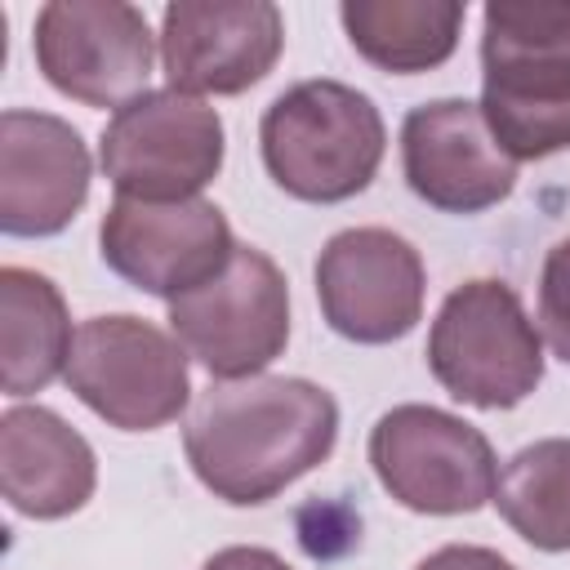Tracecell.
Instances as JSON below:
<instances>
[{"label":"cell","mask_w":570,"mask_h":570,"mask_svg":"<svg viewBox=\"0 0 570 570\" xmlns=\"http://www.w3.org/2000/svg\"><path fill=\"white\" fill-rule=\"evenodd\" d=\"M258 147L272 183L307 205L361 196L387 151V129L370 94L343 80H298L258 125Z\"/></svg>","instance_id":"3957f363"},{"label":"cell","mask_w":570,"mask_h":570,"mask_svg":"<svg viewBox=\"0 0 570 570\" xmlns=\"http://www.w3.org/2000/svg\"><path fill=\"white\" fill-rule=\"evenodd\" d=\"M428 370L463 405L512 410L543 383V334L508 281H463L428 330Z\"/></svg>","instance_id":"277c9868"},{"label":"cell","mask_w":570,"mask_h":570,"mask_svg":"<svg viewBox=\"0 0 570 570\" xmlns=\"http://www.w3.org/2000/svg\"><path fill=\"white\" fill-rule=\"evenodd\" d=\"M334 441V396L312 379L289 374L209 383L183 428V450L196 481L232 508L276 499L303 472L325 463Z\"/></svg>","instance_id":"6da1fadb"},{"label":"cell","mask_w":570,"mask_h":570,"mask_svg":"<svg viewBox=\"0 0 570 570\" xmlns=\"http://www.w3.org/2000/svg\"><path fill=\"white\" fill-rule=\"evenodd\" d=\"M414 570H517L508 557H499L494 548H476V543H450L436 548L432 557H423Z\"/></svg>","instance_id":"ffe728a7"},{"label":"cell","mask_w":570,"mask_h":570,"mask_svg":"<svg viewBox=\"0 0 570 570\" xmlns=\"http://www.w3.org/2000/svg\"><path fill=\"white\" fill-rule=\"evenodd\" d=\"M98 254L134 289L174 303L196 285L214 281L232 263L236 240L227 214L205 196L196 200L116 196L98 223Z\"/></svg>","instance_id":"30bf717a"},{"label":"cell","mask_w":570,"mask_h":570,"mask_svg":"<svg viewBox=\"0 0 570 570\" xmlns=\"http://www.w3.org/2000/svg\"><path fill=\"white\" fill-rule=\"evenodd\" d=\"M539 330L548 347L570 365V236L557 240L539 272Z\"/></svg>","instance_id":"d6986e66"},{"label":"cell","mask_w":570,"mask_h":570,"mask_svg":"<svg viewBox=\"0 0 570 570\" xmlns=\"http://www.w3.org/2000/svg\"><path fill=\"white\" fill-rule=\"evenodd\" d=\"M428 272L419 249L387 227H347L316 258V303L347 343H396L423 316Z\"/></svg>","instance_id":"8fae6325"},{"label":"cell","mask_w":570,"mask_h":570,"mask_svg":"<svg viewBox=\"0 0 570 570\" xmlns=\"http://www.w3.org/2000/svg\"><path fill=\"white\" fill-rule=\"evenodd\" d=\"M36 67L85 107H125L147 94L156 36L147 13L125 0H49L36 13Z\"/></svg>","instance_id":"9c48e42d"},{"label":"cell","mask_w":570,"mask_h":570,"mask_svg":"<svg viewBox=\"0 0 570 570\" xmlns=\"http://www.w3.org/2000/svg\"><path fill=\"white\" fill-rule=\"evenodd\" d=\"M370 468L410 512L459 517L494 499L499 459L481 428L436 405H392L370 428Z\"/></svg>","instance_id":"52a82bcc"},{"label":"cell","mask_w":570,"mask_h":570,"mask_svg":"<svg viewBox=\"0 0 570 570\" xmlns=\"http://www.w3.org/2000/svg\"><path fill=\"white\" fill-rule=\"evenodd\" d=\"M490 503L530 548L570 552V436H543L517 450Z\"/></svg>","instance_id":"ac0fdd59"},{"label":"cell","mask_w":570,"mask_h":570,"mask_svg":"<svg viewBox=\"0 0 570 570\" xmlns=\"http://www.w3.org/2000/svg\"><path fill=\"white\" fill-rule=\"evenodd\" d=\"M67 387L111 428L120 432H151L183 414L191 396L187 347L129 312L89 316L76 330Z\"/></svg>","instance_id":"8992f818"},{"label":"cell","mask_w":570,"mask_h":570,"mask_svg":"<svg viewBox=\"0 0 570 570\" xmlns=\"http://www.w3.org/2000/svg\"><path fill=\"white\" fill-rule=\"evenodd\" d=\"M481 116L512 160L570 151V0L485 4Z\"/></svg>","instance_id":"7a4b0ae2"},{"label":"cell","mask_w":570,"mask_h":570,"mask_svg":"<svg viewBox=\"0 0 570 570\" xmlns=\"http://www.w3.org/2000/svg\"><path fill=\"white\" fill-rule=\"evenodd\" d=\"M343 31L352 49L392 76L441 67L459 49L468 4L459 0H343Z\"/></svg>","instance_id":"e0dca14e"},{"label":"cell","mask_w":570,"mask_h":570,"mask_svg":"<svg viewBox=\"0 0 570 570\" xmlns=\"http://www.w3.org/2000/svg\"><path fill=\"white\" fill-rule=\"evenodd\" d=\"M94 178L80 129L49 111L0 116V232L58 236L85 205Z\"/></svg>","instance_id":"5bb4252c"},{"label":"cell","mask_w":570,"mask_h":570,"mask_svg":"<svg viewBox=\"0 0 570 570\" xmlns=\"http://www.w3.org/2000/svg\"><path fill=\"white\" fill-rule=\"evenodd\" d=\"M98 485L94 445L45 405H9L0 414V494L36 521L71 517Z\"/></svg>","instance_id":"9a60e30c"},{"label":"cell","mask_w":570,"mask_h":570,"mask_svg":"<svg viewBox=\"0 0 570 570\" xmlns=\"http://www.w3.org/2000/svg\"><path fill=\"white\" fill-rule=\"evenodd\" d=\"M223 116L178 89H147L111 111L98 138V165L116 196L196 200L223 169Z\"/></svg>","instance_id":"5b68a950"},{"label":"cell","mask_w":570,"mask_h":570,"mask_svg":"<svg viewBox=\"0 0 570 570\" xmlns=\"http://www.w3.org/2000/svg\"><path fill=\"white\" fill-rule=\"evenodd\" d=\"M285 49V18L272 0H178L160 13V67L169 89L245 94Z\"/></svg>","instance_id":"7c38bea8"},{"label":"cell","mask_w":570,"mask_h":570,"mask_svg":"<svg viewBox=\"0 0 570 570\" xmlns=\"http://www.w3.org/2000/svg\"><path fill=\"white\" fill-rule=\"evenodd\" d=\"M169 334L218 383L263 374L289 343L285 272L254 245H236L232 263L169 303Z\"/></svg>","instance_id":"ba28073f"},{"label":"cell","mask_w":570,"mask_h":570,"mask_svg":"<svg viewBox=\"0 0 570 570\" xmlns=\"http://www.w3.org/2000/svg\"><path fill=\"white\" fill-rule=\"evenodd\" d=\"M401 169L419 200L441 214H481L512 196L517 160L494 142L481 102L432 98L401 120Z\"/></svg>","instance_id":"4fadbf2b"},{"label":"cell","mask_w":570,"mask_h":570,"mask_svg":"<svg viewBox=\"0 0 570 570\" xmlns=\"http://www.w3.org/2000/svg\"><path fill=\"white\" fill-rule=\"evenodd\" d=\"M200 570H294L281 552L272 548H254V543H236V548H223L214 552Z\"/></svg>","instance_id":"44dd1931"},{"label":"cell","mask_w":570,"mask_h":570,"mask_svg":"<svg viewBox=\"0 0 570 570\" xmlns=\"http://www.w3.org/2000/svg\"><path fill=\"white\" fill-rule=\"evenodd\" d=\"M71 316L58 285L31 267H0V387L9 396H31L67 374L71 361Z\"/></svg>","instance_id":"2e32d148"}]
</instances>
